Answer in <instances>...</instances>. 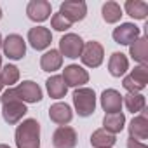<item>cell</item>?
Instances as JSON below:
<instances>
[{"instance_id":"obj_13","label":"cell","mask_w":148,"mask_h":148,"mask_svg":"<svg viewBox=\"0 0 148 148\" xmlns=\"http://www.w3.org/2000/svg\"><path fill=\"white\" fill-rule=\"evenodd\" d=\"M139 38V28L132 23H122L113 30V40L120 45H131Z\"/></svg>"},{"instance_id":"obj_29","label":"cell","mask_w":148,"mask_h":148,"mask_svg":"<svg viewBox=\"0 0 148 148\" xmlns=\"http://www.w3.org/2000/svg\"><path fill=\"white\" fill-rule=\"evenodd\" d=\"M127 148H148L145 143H141V141H136V139H127Z\"/></svg>"},{"instance_id":"obj_12","label":"cell","mask_w":148,"mask_h":148,"mask_svg":"<svg viewBox=\"0 0 148 148\" xmlns=\"http://www.w3.org/2000/svg\"><path fill=\"white\" fill-rule=\"evenodd\" d=\"M28 42L35 51H44L52 42V33L45 26H35L28 32Z\"/></svg>"},{"instance_id":"obj_3","label":"cell","mask_w":148,"mask_h":148,"mask_svg":"<svg viewBox=\"0 0 148 148\" xmlns=\"http://www.w3.org/2000/svg\"><path fill=\"white\" fill-rule=\"evenodd\" d=\"M148 84V66L146 64H138L134 70L124 79L122 86L127 89V92H139L146 87Z\"/></svg>"},{"instance_id":"obj_8","label":"cell","mask_w":148,"mask_h":148,"mask_svg":"<svg viewBox=\"0 0 148 148\" xmlns=\"http://www.w3.org/2000/svg\"><path fill=\"white\" fill-rule=\"evenodd\" d=\"M2 49L9 59H21L26 54V44H25L23 37H19L16 33L9 35L5 40H2Z\"/></svg>"},{"instance_id":"obj_20","label":"cell","mask_w":148,"mask_h":148,"mask_svg":"<svg viewBox=\"0 0 148 148\" xmlns=\"http://www.w3.org/2000/svg\"><path fill=\"white\" fill-rule=\"evenodd\" d=\"M63 64V56L59 54V51L56 49H51L47 51L42 58H40V68L44 71H56L59 70Z\"/></svg>"},{"instance_id":"obj_21","label":"cell","mask_w":148,"mask_h":148,"mask_svg":"<svg viewBox=\"0 0 148 148\" xmlns=\"http://www.w3.org/2000/svg\"><path fill=\"white\" fill-rule=\"evenodd\" d=\"M45 87H47L49 96L54 98V99H61V98H64V96H66V91H68V87H66V84H64V80H63L61 75H54V77L47 79Z\"/></svg>"},{"instance_id":"obj_34","label":"cell","mask_w":148,"mask_h":148,"mask_svg":"<svg viewBox=\"0 0 148 148\" xmlns=\"http://www.w3.org/2000/svg\"><path fill=\"white\" fill-rule=\"evenodd\" d=\"M0 18H2V9H0Z\"/></svg>"},{"instance_id":"obj_7","label":"cell","mask_w":148,"mask_h":148,"mask_svg":"<svg viewBox=\"0 0 148 148\" xmlns=\"http://www.w3.org/2000/svg\"><path fill=\"white\" fill-rule=\"evenodd\" d=\"M59 14H63L70 23L82 21L87 14V4L82 2V0H68V2L61 4Z\"/></svg>"},{"instance_id":"obj_5","label":"cell","mask_w":148,"mask_h":148,"mask_svg":"<svg viewBox=\"0 0 148 148\" xmlns=\"http://www.w3.org/2000/svg\"><path fill=\"white\" fill-rule=\"evenodd\" d=\"M103 58H105V51H103V45L96 40H91L87 44H84V49H82V54H80V59L86 66L89 68H98L101 63H103Z\"/></svg>"},{"instance_id":"obj_14","label":"cell","mask_w":148,"mask_h":148,"mask_svg":"<svg viewBox=\"0 0 148 148\" xmlns=\"http://www.w3.org/2000/svg\"><path fill=\"white\" fill-rule=\"evenodd\" d=\"M52 9H51V4L47 0H32L26 7V14L32 21H37V23H42L45 21L49 16H51Z\"/></svg>"},{"instance_id":"obj_9","label":"cell","mask_w":148,"mask_h":148,"mask_svg":"<svg viewBox=\"0 0 148 148\" xmlns=\"http://www.w3.org/2000/svg\"><path fill=\"white\" fill-rule=\"evenodd\" d=\"M26 105L19 99H12V101H7L2 105V117L4 120L9 124V125H14L18 124L25 115H26Z\"/></svg>"},{"instance_id":"obj_10","label":"cell","mask_w":148,"mask_h":148,"mask_svg":"<svg viewBox=\"0 0 148 148\" xmlns=\"http://www.w3.org/2000/svg\"><path fill=\"white\" fill-rule=\"evenodd\" d=\"M14 92H16L18 99L23 103H38L42 99V89L38 87V84H35L32 80H25L23 84L14 87Z\"/></svg>"},{"instance_id":"obj_2","label":"cell","mask_w":148,"mask_h":148,"mask_svg":"<svg viewBox=\"0 0 148 148\" xmlns=\"http://www.w3.org/2000/svg\"><path fill=\"white\" fill-rule=\"evenodd\" d=\"M73 105L80 117H89L96 110V92L89 87H79L73 92Z\"/></svg>"},{"instance_id":"obj_28","label":"cell","mask_w":148,"mask_h":148,"mask_svg":"<svg viewBox=\"0 0 148 148\" xmlns=\"http://www.w3.org/2000/svg\"><path fill=\"white\" fill-rule=\"evenodd\" d=\"M51 26H52L56 32H66L68 28H71V23H70L63 14L56 12V14L52 16V19H51Z\"/></svg>"},{"instance_id":"obj_18","label":"cell","mask_w":148,"mask_h":148,"mask_svg":"<svg viewBox=\"0 0 148 148\" xmlns=\"http://www.w3.org/2000/svg\"><path fill=\"white\" fill-rule=\"evenodd\" d=\"M127 70H129V61H127L125 54L113 52L110 56V61H108V71H110V75L112 77H122Z\"/></svg>"},{"instance_id":"obj_4","label":"cell","mask_w":148,"mask_h":148,"mask_svg":"<svg viewBox=\"0 0 148 148\" xmlns=\"http://www.w3.org/2000/svg\"><path fill=\"white\" fill-rule=\"evenodd\" d=\"M82 49H84V40L75 33H66L59 40V54L64 58L75 59L82 54Z\"/></svg>"},{"instance_id":"obj_24","label":"cell","mask_w":148,"mask_h":148,"mask_svg":"<svg viewBox=\"0 0 148 148\" xmlns=\"http://www.w3.org/2000/svg\"><path fill=\"white\" fill-rule=\"evenodd\" d=\"M124 9L134 19H145L148 14V4L143 0H127L124 4Z\"/></svg>"},{"instance_id":"obj_17","label":"cell","mask_w":148,"mask_h":148,"mask_svg":"<svg viewBox=\"0 0 148 148\" xmlns=\"http://www.w3.org/2000/svg\"><path fill=\"white\" fill-rule=\"evenodd\" d=\"M49 119L58 125H66L71 122L73 112H71L70 105H66V103H54L49 108Z\"/></svg>"},{"instance_id":"obj_15","label":"cell","mask_w":148,"mask_h":148,"mask_svg":"<svg viewBox=\"0 0 148 148\" xmlns=\"http://www.w3.org/2000/svg\"><path fill=\"white\" fill-rule=\"evenodd\" d=\"M129 138L145 143V139H148V120H146V113L143 112L141 115H136L131 124H129Z\"/></svg>"},{"instance_id":"obj_30","label":"cell","mask_w":148,"mask_h":148,"mask_svg":"<svg viewBox=\"0 0 148 148\" xmlns=\"http://www.w3.org/2000/svg\"><path fill=\"white\" fill-rule=\"evenodd\" d=\"M0 148H11V146H7V145H0Z\"/></svg>"},{"instance_id":"obj_16","label":"cell","mask_w":148,"mask_h":148,"mask_svg":"<svg viewBox=\"0 0 148 148\" xmlns=\"http://www.w3.org/2000/svg\"><path fill=\"white\" fill-rule=\"evenodd\" d=\"M101 106L106 113H119L122 110V96L115 89H106L101 92Z\"/></svg>"},{"instance_id":"obj_26","label":"cell","mask_w":148,"mask_h":148,"mask_svg":"<svg viewBox=\"0 0 148 148\" xmlns=\"http://www.w3.org/2000/svg\"><path fill=\"white\" fill-rule=\"evenodd\" d=\"M101 14H103V19L106 23H117L122 18V9L117 2H106V4H103Z\"/></svg>"},{"instance_id":"obj_32","label":"cell","mask_w":148,"mask_h":148,"mask_svg":"<svg viewBox=\"0 0 148 148\" xmlns=\"http://www.w3.org/2000/svg\"><path fill=\"white\" fill-rule=\"evenodd\" d=\"M0 68H2V56H0Z\"/></svg>"},{"instance_id":"obj_25","label":"cell","mask_w":148,"mask_h":148,"mask_svg":"<svg viewBox=\"0 0 148 148\" xmlns=\"http://www.w3.org/2000/svg\"><path fill=\"white\" fill-rule=\"evenodd\" d=\"M145 96L139 92H127L125 96H122V105H125V108L132 113H139L145 110Z\"/></svg>"},{"instance_id":"obj_33","label":"cell","mask_w":148,"mask_h":148,"mask_svg":"<svg viewBox=\"0 0 148 148\" xmlns=\"http://www.w3.org/2000/svg\"><path fill=\"white\" fill-rule=\"evenodd\" d=\"M2 87H4V86H2V82H0V92H2Z\"/></svg>"},{"instance_id":"obj_1","label":"cell","mask_w":148,"mask_h":148,"mask_svg":"<svg viewBox=\"0 0 148 148\" xmlns=\"http://www.w3.org/2000/svg\"><path fill=\"white\" fill-rule=\"evenodd\" d=\"M18 148H40V124L35 119L23 120L16 129Z\"/></svg>"},{"instance_id":"obj_11","label":"cell","mask_w":148,"mask_h":148,"mask_svg":"<svg viewBox=\"0 0 148 148\" xmlns=\"http://www.w3.org/2000/svg\"><path fill=\"white\" fill-rule=\"evenodd\" d=\"M52 145L56 148H75L77 146L75 129L68 125H59L52 134Z\"/></svg>"},{"instance_id":"obj_27","label":"cell","mask_w":148,"mask_h":148,"mask_svg":"<svg viewBox=\"0 0 148 148\" xmlns=\"http://www.w3.org/2000/svg\"><path fill=\"white\" fill-rule=\"evenodd\" d=\"M19 80V70L14 64H5L2 70H0V82L2 86H14Z\"/></svg>"},{"instance_id":"obj_6","label":"cell","mask_w":148,"mask_h":148,"mask_svg":"<svg viewBox=\"0 0 148 148\" xmlns=\"http://www.w3.org/2000/svg\"><path fill=\"white\" fill-rule=\"evenodd\" d=\"M61 77H63L66 87H75V89H79V87H82L84 84L89 82V73L79 64H68L63 70Z\"/></svg>"},{"instance_id":"obj_19","label":"cell","mask_w":148,"mask_h":148,"mask_svg":"<svg viewBox=\"0 0 148 148\" xmlns=\"http://www.w3.org/2000/svg\"><path fill=\"white\" fill-rule=\"evenodd\" d=\"M129 52H131L134 61H138L139 64H146V61H148V38L139 37L138 40H134L129 47Z\"/></svg>"},{"instance_id":"obj_31","label":"cell","mask_w":148,"mask_h":148,"mask_svg":"<svg viewBox=\"0 0 148 148\" xmlns=\"http://www.w3.org/2000/svg\"><path fill=\"white\" fill-rule=\"evenodd\" d=\"M0 47H2V35H0Z\"/></svg>"},{"instance_id":"obj_23","label":"cell","mask_w":148,"mask_h":148,"mask_svg":"<svg viewBox=\"0 0 148 148\" xmlns=\"http://www.w3.org/2000/svg\"><path fill=\"white\" fill-rule=\"evenodd\" d=\"M91 145L94 148H112L115 145V134L105 129H98L91 134Z\"/></svg>"},{"instance_id":"obj_22","label":"cell","mask_w":148,"mask_h":148,"mask_svg":"<svg viewBox=\"0 0 148 148\" xmlns=\"http://www.w3.org/2000/svg\"><path fill=\"white\" fill-rule=\"evenodd\" d=\"M125 125V115L122 112L119 113H106L105 119H103V129L112 132V134H117L124 129Z\"/></svg>"}]
</instances>
